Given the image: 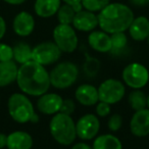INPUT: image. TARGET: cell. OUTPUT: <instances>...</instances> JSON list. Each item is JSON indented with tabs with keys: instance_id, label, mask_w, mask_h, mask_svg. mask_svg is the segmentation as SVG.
Listing matches in <instances>:
<instances>
[{
	"instance_id": "6da1fadb",
	"label": "cell",
	"mask_w": 149,
	"mask_h": 149,
	"mask_svg": "<svg viewBox=\"0 0 149 149\" xmlns=\"http://www.w3.org/2000/svg\"><path fill=\"white\" fill-rule=\"evenodd\" d=\"M17 83L24 94L34 97H39L47 93L51 86L49 72L44 65L34 60L19 66Z\"/></svg>"
},
{
	"instance_id": "7a4b0ae2",
	"label": "cell",
	"mask_w": 149,
	"mask_h": 149,
	"mask_svg": "<svg viewBox=\"0 0 149 149\" xmlns=\"http://www.w3.org/2000/svg\"><path fill=\"white\" fill-rule=\"evenodd\" d=\"M97 17L100 29L109 35L127 31L135 19L132 9L122 3H109Z\"/></svg>"
},
{
	"instance_id": "3957f363",
	"label": "cell",
	"mask_w": 149,
	"mask_h": 149,
	"mask_svg": "<svg viewBox=\"0 0 149 149\" xmlns=\"http://www.w3.org/2000/svg\"><path fill=\"white\" fill-rule=\"evenodd\" d=\"M49 130L52 138L60 145H72L77 138L76 123L72 116L58 112L54 114L49 123Z\"/></svg>"
},
{
	"instance_id": "277c9868",
	"label": "cell",
	"mask_w": 149,
	"mask_h": 149,
	"mask_svg": "<svg viewBox=\"0 0 149 149\" xmlns=\"http://www.w3.org/2000/svg\"><path fill=\"white\" fill-rule=\"evenodd\" d=\"M7 110L10 118L19 124H27L37 120V114L33 103L23 92L10 95L7 101Z\"/></svg>"
},
{
	"instance_id": "5b68a950",
	"label": "cell",
	"mask_w": 149,
	"mask_h": 149,
	"mask_svg": "<svg viewBox=\"0 0 149 149\" xmlns=\"http://www.w3.org/2000/svg\"><path fill=\"white\" fill-rule=\"evenodd\" d=\"M51 86L56 89H66L76 83L79 77V68L70 61L57 63L49 72Z\"/></svg>"
},
{
	"instance_id": "8992f818",
	"label": "cell",
	"mask_w": 149,
	"mask_h": 149,
	"mask_svg": "<svg viewBox=\"0 0 149 149\" xmlns=\"http://www.w3.org/2000/svg\"><path fill=\"white\" fill-rule=\"evenodd\" d=\"M122 78L125 85L128 87L132 89H142L149 82V72L145 65L133 62L124 68Z\"/></svg>"
},
{
	"instance_id": "52a82bcc",
	"label": "cell",
	"mask_w": 149,
	"mask_h": 149,
	"mask_svg": "<svg viewBox=\"0 0 149 149\" xmlns=\"http://www.w3.org/2000/svg\"><path fill=\"white\" fill-rule=\"evenodd\" d=\"M53 40L61 52L72 53L78 47V36L72 25L59 24L53 30Z\"/></svg>"
},
{
	"instance_id": "ba28073f",
	"label": "cell",
	"mask_w": 149,
	"mask_h": 149,
	"mask_svg": "<svg viewBox=\"0 0 149 149\" xmlns=\"http://www.w3.org/2000/svg\"><path fill=\"white\" fill-rule=\"evenodd\" d=\"M97 89L99 101L106 102L110 105L120 102L126 94V87L124 83L116 79L105 80L100 84Z\"/></svg>"
},
{
	"instance_id": "9c48e42d",
	"label": "cell",
	"mask_w": 149,
	"mask_h": 149,
	"mask_svg": "<svg viewBox=\"0 0 149 149\" xmlns=\"http://www.w3.org/2000/svg\"><path fill=\"white\" fill-rule=\"evenodd\" d=\"M61 53V50L54 42H42L33 48L32 60L44 66L50 65L59 59Z\"/></svg>"
},
{
	"instance_id": "30bf717a",
	"label": "cell",
	"mask_w": 149,
	"mask_h": 149,
	"mask_svg": "<svg viewBox=\"0 0 149 149\" xmlns=\"http://www.w3.org/2000/svg\"><path fill=\"white\" fill-rule=\"evenodd\" d=\"M77 137L84 141H88L97 137L100 130L99 118L95 114L87 113L78 120L76 123Z\"/></svg>"
},
{
	"instance_id": "8fae6325",
	"label": "cell",
	"mask_w": 149,
	"mask_h": 149,
	"mask_svg": "<svg viewBox=\"0 0 149 149\" xmlns=\"http://www.w3.org/2000/svg\"><path fill=\"white\" fill-rule=\"evenodd\" d=\"M62 97L56 93H45L39 96L37 100V108L46 116H54L60 111L62 105Z\"/></svg>"
},
{
	"instance_id": "7c38bea8",
	"label": "cell",
	"mask_w": 149,
	"mask_h": 149,
	"mask_svg": "<svg viewBox=\"0 0 149 149\" xmlns=\"http://www.w3.org/2000/svg\"><path fill=\"white\" fill-rule=\"evenodd\" d=\"M130 130L136 137H146L149 135V109L137 110L130 122Z\"/></svg>"
},
{
	"instance_id": "4fadbf2b",
	"label": "cell",
	"mask_w": 149,
	"mask_h": 149,
	"mask_svg": "<svg viewBox=\"0 0 149 149\" xmlns=\"http://www.w3.org/2000/svg\"><path fill=\"white\" fill-rule=\"evenodd\" d=\"M72 26L78 31L92 32L98 26V17L92 11L82 9L76 13Z\"/></svg>"
},
{
	"instance_id": "5bb4252c",
	"label": "cell",
	"mask_w": 149,
	"mask_h": 149,
	"mask_svg": "<svg viewBox=\"0 0 149 149\" xmlns=\"http://www.w3.org/2000/svg\"><path fill=\"white\" fill-rule=\"evenodd\" d=\"M13 28L15 33L21 37H27L33 33L35 29V19L31 13L22 11L15 15Z\"/></svg>"
},
{
	"instance_id": "9a60e30c",
	"label": "cell",
	"mask_w": 149,
	"mask_h": 149,
	"mask_svg": "<svg viewBox=\"0 0 149 149\" xmlns=\"http://www.w3.org/2000/svg\"><path fill=\"white\" fill-rule=\"evenodd\" d=\"M74 98L80 104L85 106L95 105L99 101L98 89L90 84L80 85L74 92Z\"/></svg>"
},
{
	"instance_id": "2e32d148",
	"label": "cell",
	"mask_w": 149,
	"mask_h": 149,
	"mask_svg": "<svg viewBox=\"0 0 149 149\" xmlns=\"http://www.w3.org/2000/svg\"><path fill=\"white\" fill-rule=\"evenodd\" d=\"M88 43L93 50L101 53L110 52L111 39L110 35L104 31H92L88 36Z\"/></svg>"
},
{
	"instance_id": "e0dca14e",
	"label": "cell",
	"mask_w": 149,
	"mask_h": 149,
	"mask_svg": "<svg viewBox=\"0 0 149 149\" xmlns=\"http://www.w3.org/2000/svg\"><path fill=\"white\" fill-rule=\"evenodd\" d=\"M33 137L25 131H15L7 135L6 147L8 149H32Z\"/></svg>"
},
{
	"instance_id": "ac0fdd59",
	"label": "cell",
	"mask_w": 149,
	"mask_h": 149,
	"mask_svg": "<svg viewBox=\"0 0 149 149\" xmlns=\"http://www.w3.org/2000/svg\"><path fill=\"white\" fill-rule=\"evenodd\" d=\"M19 66L15 60L0 62V88L17 82Z\"/></svg>"
},
{
	"instance_id": "d6986e66",
	"label": "cell",
	"mask_w": 149,
	"mask_h": 149,
	"mask_svg": "<svg viewBox=\"0 0 149 149\" xmlns=\"http://www.w3.org/2000/svg\"><path fill=\"white\" fill-rule=\"evenodd\" d=\"M128 31L135 41H144L149 36V19L145 17H136L133 19Z\"/></svg>"
},
{
	"instance_id": "ffe728a7",
	"label": "cell",
	"mask_w": 149,
	"mask_h": 149,
	"mask_svg": "<svg viewBox=\"0 0 149 149\" xmlns=\"http://www.w3.org/2000/svg\"><path fill=\"white\" fill-rule=\"evenodd\" d=\"M60 7V0H36L34 8L38 17L47 19L56 15Z\"/></svg>"
},
{
	"instance_id": "44dd1931",
	"label": "cell",
	"mask_w": 149,
	"mask_h": 149,
	"mask_svg": "<svg viewBox=\"0 0 149 149\" xmlns=\"http://www.w3.org/2000/svg\"><path fill=\"white\" fill-rule=\"evenodd\" d=\"M93 149H123L120 140L111 134H103L96 137L94 140Z\"/></svg>"
},
{
	"instance_id": "7402d4cb",
	"label": "cell",
	"mask_w": 149,
	"mask_h": 149,
	"mask_svg": "<svg viewBox=\"0 0 149 149\" xmlns=\"http://www.w3.org/2000/svg\"><path fill=\"white\" fill-rule=\"evenodd\" d=\"M13 60L17 64L22 65L24 63L31 61L33 48L25 42H19L13 47Z\"/></svg>"
},
{
	"instance_id": "603a6c76",
	"label": "cell",
	"mask_w": 149,
	"mask_h": 149,
	"mask_svg": "<svg viewBox=\"0 0 149 149\" xmlns=\"http://www.w3.org/2000/svg\"><path fill=\"white\" fill-rule=\"evenodd\" d=\"M128 101L135 111L147 108V96L140 89H134V91L131 92L129 94Z\"/></svg>"
},
{
	"instance_id": "cb8c5ba5",
	"label": "cell",
	"mask_w": 149,
	"mask_h": 149,
	"mask_svg": "<svg viewBox=\"0 0 149 149\" xmlns=\"http://www.w3.org/2000/svg\"><path fill=\"white\" fill-rule=\"evenodd\" d=\"M110 39H111V50H110V52L112 54H120L127 48L128 38H127L125 32L111 34Z\"/></svg>"
},
{
	"instance_id": "d4e9b609",
	"label": "cell",
	"mask_w": 149,
	"mask_h": 149,
	"mask_svg": "<svg viewBox=\"0 0 149 149\" xmlns=\"http://www.w3.org/2000/svg\"><path fill=\"white\" fill-rule=\"evenodd\" d=\"M56 15H57V19L59 22V24H62V25H72L74 15H76V11H74V9L70 5L64 4L59 7Z\"/></svg>"
},
{
	"instance_id": "484cf974",
	"label": "cell",
	"mask_w": 149,
	"mask_h": 149,
	"mask_svg": "<svg viewBox=\"0 0 149 149\" xmlns=\"http://www.w3.org/2000/svg\"><path fill=\"white\" fill-rule=\"evenodd\" d=\"M110 0H82V6L86 10L96 13L101 11L104 7L109 4Z\"/></svg>"
},
{
	"instance_id": "4316f807",
	"label": "cell",
	"mask_w": 149,
	"mask_h": 149,
	"mask_svg": "<svg viewBox=\"0 0 149 149\" xmlns=\"http://www.w3.org/2000/svg\"><path fill=\"white\" fill-rule=\"evenodd\" d=\"M13 60V49L11 46L0 43V62Z\"/></svg>"
},
{
	"instance_id": "83f0119b",
	"label": "cell",
	"mask_w": 149,
	"mask_h": 149,
	"mask_svg": "<svg viewBox=\"0 0 149 149\" xmlns=\"http://www.w3.org/2000/svg\"><path fill=\"white\" fill-rule=\"evenodd\" d=\"M122 125H123V118H122V116L118 113L112 114L107 122L108 129H109L111 132H116V131H118L122 128Z\"/></svg>"
},
{
	"instance_id": "f1b7e54d",
	"label": "cell",
	"mask_w": 149,
	"mask_h": 149,
	"mask_svg": "<svg viewBox=\"0 0 149 149\" xmlns=\"http://www.w3.org/2000/svg\"><path fill=\"white\" fill-rule=\"evenodd\" d=\"M95 111L98 118H105L110 113V104L103 101H98L96 103Z\"/></svg>"
},
{
	"instance_id": "f546056e",
	"label": "cell",
	"mask_w": 149,
	"mask_h": 149,
	"mask_svg": "<svg viewBox=\"0 0 149 149\" xmlns=\"http://www.w3.org/2000/svg\"><path fill=\"white\" fill-rule=\"evenodd\" d=\"M74 109H76V104H74V100L72 99H63L59 112L68 114V116H72V114L74 113Z\"/></svg>"
},
{
	"instance_id": "4dcf8cb0",
	"label": "cell",
	"mask_w": 149,
	"mask_h": 149,
	"mask_svg": "<svg viewBox=\"0 0 149 149\" xmlns=\"http://www.w3.org/2000/svg\"><path fill=\"white\" fill-rule=\"evenodd\" d=\"M65 4H68L74 9L76 13L82 10L83 6H82V0H62Z\"/></svg>"
},
{
	"instance_id": "1f68e13d",
	"label": "cell",
	"mask_w": 149,
	"mask_h": 149,
	"mask_svg": "<svg viewBox=\"0 0 149 149\" xmlns=\"http://www.w3.org/2000/svg\"><path fill=\"white\" fill-rule=\"evenodd\" d=\"M5 32H6V24H5L4 19L0 15V40L4 37Z\"/></svg>"
},
{
	"instance_id": "d6a6232c",
	"label": "cell",
	"mask_w": 149,
	"mask_h": 149,
	"mask_svg": "<svg viewBox=\"0 0 149 149\" xmlns=\"http://www.w3.org/2000/svg\"><path fill=\"white\" fill-rule=\"evenodd\" d=\"M72 149H93V148H92V146H90L89 144H87L85 142H78L72 145Z\"/></svg>"
},
{
	"instance_id": "836d02e7",
	"label": "cell",
	"mask_w": 149,
	"mask_h": 149,
	"mask_svg": "<svg viewBox=\"0 0 149 149\" xmlns=\"http://www.w3.org/2000/svg\"><path fill=\"white\" fill-rule=\"evenodd\" d=\"M7 143V135L3 134V133H0V149L6 147Z\"/></svg>"
},
{
	"instance_id": "e575fe53",
	"label": "cell",
	"mask_w": 149,
	"mask_h": 149,
	"mask_svg": "<svg viewBox=\"0 0 149 149\" xmlns=\"http://www.w3.org/2000/svg\"><path fill=\"white\" fill-rule=\"evenodd\" d=\"M130 2L136 6H143L147 3V0H130Z\"/></svg>"
},
{
	"instance_id": "d590c367",
	"label": "cell",
	"mask_w": 149,
	"mask_h": 149,
	"mask_svg": "<svg viewBox=\"0 0 149 149\" xmlns=\"http://www.w3.org/2000/svg\"><path fill=\"white\" fill-rule=\"evenodd\" d=\"M6 3H9V4H13V5H19L22 4L26 1V0H4Z\"/></svg>"
},
{
	"instance_id": "8d00e7d4",
	"label": "cell",
	"mask_w": 149,
	"mask_h": 149,
	"mask_svg": "<svg viewBox=\"0 0 149 149\" xmlns=\"http://www.w3.org/2000/svg\"><path fill=\"white\" fill-rule=\"evenodd\" d=\"M147 108L149 109V95L147 96Z\"/></svg>"
},
{
	"instance_id": "74e56055",
	"label": "cell",
	"mask_w": 149,
	"mask_h": 149,
	"mask_svg": "<svg viewBox=\"0 0 149 149\" xmlns=\"http://www.w3.org/2000/svg\"><path fill=\"white\" fill-rule=\"evenodd\" d=\"M147 40H148V45H149V36H148V38H147Z\"/></svg>"
},
{
	"instance_id": "f35d334b",
	"label": "cell",
	"mask_w": 149,
	"mask_h": 149,
	"mask_svg": "<svg viewBox=\"0 0 149 149\" xmlns=\"http://www.w3.org/2000/svg\"><path fill=\"white\" fill-rule=\"evenodd\" d=\"M147 2H149V0H147Z\"/></svg>"
}]
</instances>
